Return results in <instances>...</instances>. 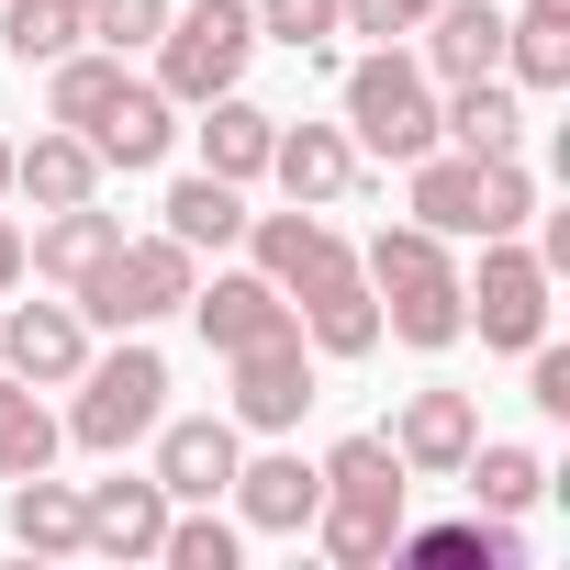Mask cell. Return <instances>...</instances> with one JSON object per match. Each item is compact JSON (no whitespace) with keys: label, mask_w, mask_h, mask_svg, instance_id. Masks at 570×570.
<instances>
[{"label":"cell","mask_w":570,"mask_h":570,"mask_svg":"<svg viewBox=\"0 0 570 570\" xmlns=\"http://www.w3.org/2000/svg\"><path fill=\"white\" fill-rule=\"evenodd\" d=\"M246 235H257V268L279 279V303L303 314V336L325 347V358H370L381 347V303H370V279H358V246L325 224V213H246Z\"/></svg>","instance_id":"1"},{"label":"cell","mask_w":570,"mask_h":570,"mask_svg":"<svg viewBox=\"0 0 570 570\" xmlns=\"http://www.w3.org/2000/svg\"><path fill=\"white\" fill-rule=\"evenodd\" d=\"M314 470H325V503H314V537H325V559H347V570L392 559V537H403V503H414V470L392 459V436H336Z\"/></svg>","instance_id":"2"},{"label":"cell","mask_w":570,"mask_h":570,"mask_svg":"<svg viewBox=\"0 0 570 570\" xmlns=\"http://www.w3.org/2000/svg\"><path fill=\"white\" fill-rule=\"evenodd\" d=\"M358 279H370V303H381V325H392L403 347H459V336H470L448 235H425V224H381L370 257H358Z\"/></svg>","instance_id":"3"},{"label":"cell","mask_w":570,"mask_h":570,"mask_svg":"<svg viewBox=\"0 0 570 570\" xmlns=\"http://www.w3.org/2000/svg\"><path fill=\"white\" fill-rule=\"evenodd\" d=\"M190 279H202V257H190L179 235H124L68 303H79V325H101V336H146L157 314H190Z\"/></svg>","instance_id":"4"},{"label":"cell","mask_w":570,"mask_h":570,"mask_svg":"<svg viewBox=\"0 0 570 570\" xmlns=\"http://www.w3.org/2000/svg\"><path fill=\"white\" fill-rule=\"evenodd\" d=\"M414 224L425 235H525L537 224V179L514 157H414Z\"/></svg>","instance_id":"5"},{"label":"cell","mask_w":570,"mask_h":570,"mask_svg":"<svg viewBox=\"0 0 570 570\" xmlns=\"http://www.w3.org/2000/svg\"><path fill=\"white\" fill-rule=\"evenodd\" d=\"M68 392H79V403H68V436H79L90 459H124V448L157 436V414H168V358H157L146 336H124V347L90 358Z\"/></svg>","instance_id":"6"},{"label":"cell","mask_w":570,"mask_h":570,"mask_svg":"<svg viewBox=\"0 0 570 570\" xmlns=\"http://www.w3.org/2000/svg\"><path fill=\"white\" fill-rule=\"evenodd\" d=\"M347 146H370V157H392V168H414V157L436 146V79H425V57L381 46V57L347 68Z\"/></svg>","instance_id":"7"},{"label":"cell","mask_w":570,"mask_h":570,"mask_svg":"<svg viewBox=\"0 0 570 570\" xmlns=\"http://www.w3.org/2000/svg\"><path fill=\"white\" fill-rule=\"evenodd\" d=\"M246 57H257V12L246 0H168V35H157V90L168 101H213V90H235L246 79Z\"/></svg>","instance_id":"8"},{"label":"cell","mask_w":570,"mask_h":570,"mask_svg":"<svg viewBox=\"0 0 570 570\" xmlns=\"http://www.w3.org/2000/svg\"><path fill=\"white\" fill-rule=\"evenodd\" d=\"M548 292H559V279L537 268V246H514V235H481V279H459V314L481 325V347L525 358V347L548 336Z\"/></svg>","instance_id":"9"},{"label":"cell","mask_w":570,"mask_h":570,"mask_svg":"<svg viewBox=\"0 0 570 570\" xmlns=\"http://www.w3.org/2000/svg\"><path fill=\"white\" fill-rule=\"evenodd\" d=\"M224 370H235V425H257V436H292V425L314 414V336H303V325L235 347Z\"/></svg>","instance_id":"10"},{"label":"cell","mask_w":570,"mask_h":570,"mask_svg":"<svg viewBox=\"0 0 570 570\" xmlns=\"http://www.w3.org/2000/svg\"><path fill=\"white\" fill-rule=\"evenodd\" d=\"M0 370L35 381V392H68V381L90 370V325H79V303H12V314H0Z\"/></svg>","instance_id":"11"},{"label":"cell","mask_w":570,"mask_h":570,"mask_svg":"<svg viewBox=\"0 0 570 570\" xmlns=\"http://www.w3.org/2000/svg\"><path fill=\"white\" fill-rule=\"evenodd\" d=\"M235 436H246L235 414H179V425L157 414V492H168V503H224V481H235V459H246Z\"/></svg>","instance_id":"12"},{"label":"cell","mask_w":570,"mask_h":570,"mask_svg":"<svg viewBox=\"0 0 570 570\" xmlns=\"http://www.w3.org/2000/svg\"><path fill=\"white\" fill-rule=\"evenodd\" d=\"M235 514L257 525V537H303L314 525V503H325V470L314 459H292V448H268V459H235Z\"/></svg>","instance_id":"13"},{"label":"cell","mask_w":570,"mask_h":570,"mask_svg":"<svg viewBox=\"0 0 570 570\" xmlns=\"http://www.w3.org/2000/svg\"><path fill=\"white\" fill-rule=\"evenodd\" d=\"M470 436H481V403H470V392H414V403L392 414V459H403L414 481H459Z\"/></svg>","instance_id":"14"},{"label":"cell","mask_w":570,"mask_h":570,"mask_svg":"<svg viewBox=\"0 0 570 570\" xmlns=\"http://www.w3.org/2000/svg\"><path fill=\"white\" fill-rule=\"evenodd\" d=\"M168 492H157V470L146 481H90L79 492V537L101 548V559H157V537H168Z\"/></svg>","instance_id":"15"},{"label":"cell","mask_w":570,"mask_h":570,"mask_svg":"<svg viewBox=\"0 0 570 570\" xmlns=\"http://www.w3.org/2000/svg\"><path fill=\"white\" fill-rule=\"evenodd\" d=\"M268 179L292 190L303 213L347 202V190H358V146H347V124H279V146H268Z\"/></svg>","instance_id":"16"},{"label":"cell","mask_w":570,"mask_h":570,"mask_svg":"<svg viewBox=\"0 0 570 570\" xmlns=\"http://www.w3.org/2000/svg\"><path fill=\"white\" fill-rule=\"evenodd\" d=\"M112 246H124V213H101V202H68V213H46V224L23 235V279H57V292H79V279H90Z\"/></svg>","instance_id":"17"},{"label":"cell","mask_w":570,"mask_h":570,"mask_svg":"<svg viewBox=\"0 0 570 570\" xmlns=\"http://www.w3.org/2000/svg\"><path fill=\"white\" fill-rule=\"evenodd\" d=\"M168 146H179V101L146 90V79H124V90L90 112V157H101V168H157Z\"/></svg>","instance_id":"18"},{"label":"cell","mask_w":570,"mask_h":570,"mask_svg":"<svg viewBox=\"0 0 570 570\" xmlns=\"http://www.w3.org/2000/svg\"><path fill=\"white\" fill-rule=\"evenodd\" d=\"M425 35V79H503V12L492 0H436V12L414 23Z\"/></svg>","instance_id":"19"},{"label":"cell","mask_w":570,"mask_h":570,"mask_svg":"<svg viewBox=\"0 0 570 570\" xmlns=\"http://www.w3.org/2000/svg\"><path fill=\"white\" fill-rule=\"evenodd\" d=\"M12 190L35 202V213H68V202H101V157H90V135H35V146H12Z\"/></svg>","instance_id":"20"},{"label":"cell","mask_w":570,"mask_h":570,"mask_svg":"<svg viewBox=\"0 0 570 570\" xmlns=\"http://www.w3.org/2000/svg\"><path fill=\"white\" fill-rule=\"evenodd\" d=\"M436 135H448L459 157H514V135H525V101H514L503 79H459V90L436 101Z\"/></svg>","instance_id":"21"},{"label":"cell","mask_w":570,"mask_h":570,"mask_svg":"<svg viewBox=\"0 0 570 570\" xmlns=\"http://www.w3.org/2000/svg\"><path fill=\"white\" fill-rule=\"evenodd\" d=\"M202 112H213V124H202V168H213V179H235V190H246V179H268L279 112H257V101H235V90H213Z\"/></svg>","instance_id":"22"},{"label":"cell","mask_w":570,"mask_h":570,"mask_svg":"<svg viewBox=\"0 0 570 570\" xmlns=\"http://www.w3.org/2000/svg\"><path fill=\"white\" fill-rule=\"evenodd\" d=\"M392 548H403V559H425V570H459V559H481V570H514V559H525L514 514H481V503H470L459 525H403Z\"/></svg>","instance_id":"23"},{"label":"cell","mask_w":570,"mask_h":570,"mask_svg":"<svg viewBox=\"0 0 570 570\" xmlns=\"http://www.w3.org/2000/svg\"><path fill=\"white\" fill-rule=\"evenodd\" d=\"M503 68L525 90H570V0H525V12H503Z\"/></svg>","instance_id":"24"},{"label":"cell","mask_w":570,"mask_h":570,"mask_svg":"<svg viewBox=\"0 0 570 570\" xmlns=\"http://www.w3.org/2000/svg\"><path fill=\"white\" fill-rule=\"evenodd\" d=\"M459 481H470V503H481V514H525V503L548 492V459H537V448H503V436H470Z\"/></svg>","instance_id":"25"},{"label":"cell","mask_w":570,"mask_h":570,"mask_svg":"<svg viewBox=\"0 0 570 570\" xmlns=\"http://www.w3.org/2000/svg\"><path fill=\"white\" fill-rule=\"evenodd\" d=\"M168 235H179L190 257H202V246L224 257V246L246 235V190H235V179H213V168H202V179H179V190H168Z\"/></svg>","instance_id":"26"},{"label":"cell","mask_w":570,"mask_h":570,"mask_svg":"<svg viewBox=\"0 0 570 570\" xmlns=\"http://www.w3.org/2000/svg\"><path fill=\"white\" fill-rule=\"evenodd\" d=\"M12 548H35V559H79V548H90V537H79V492L46 481V470H23V492H12Z\"/></svg>","instance_id":"27"},{"label":"cell","mask_w":570,"mask_h":570,"mask_svg":"<svg viewBox=\"0 0 570 570\" xmlns=\"http://www.w3.org/2000/svg\"><path fill=\"white\" fill-rule=\"evenodd\" d=\"M57 414L35 403V381H12V370H0V481H23V470H46L57 459Z\"/></svg>","instance_id":"28"},{"label":"cell","mask_w":570,"mask_h":570,"mask_svg":"<svg viewBox=\"0 0 570 570\" xmlns=\"http://www.w3.org/2000/svg\"><path fill=\"white\" fill-rule=\"evenodd\" d=\"M112 90H124V57H112V46H101V57H79V46H68V57H57V79H46V112H57L68 135H90V112H101Z\"/></svg>","instance_id":"29"},{"label":"cell","mask_w":570,"mask_h":570,"mask_svg":"<svg viewBox=\"0 0 570 570\" xmlns=\"http://www.w3.org/2000/svg\"><path fill=\"white\" fill-rule=\"evenodd\" d=\"M0 46H12L23 68H57L79 46V12H68V0H12V12H0Z\"/></svg>","instance_id":"30"},{"label":"cell","mask_w":570,"mask_h":570,"mask_svg":"<svg viewBox=\"0 0 570 570\" xmlns=\"http://www.w3.org/2000/svg\"><path fill=\"white\" fill-rule=\"evenodd\" d=\"M257 35L268 46H292V57H325V35H347V0H246Z\"/></svg>","instance_id":"31"},{"label":"cell","mask_w":570,"mask_h":570,"mask_svg":"<svg viewBox=\"0 0 570 570\" xmlns=\"http://www.w3.org/2000/svg\"><path fill=\"white\" fill-rule=\"evenodd\" d=\"M235 548H246V537H235V525H224L213 503L168 514V537H157V559H168V570H235Z\"/></svg>","instance_id":"32"},{"label":"cell","mask_w":570,"mask_h":570,"mask_svg":"<svg viewBox=\"0 0 570 570\" xmlns=\"http://www.w3.org/2000/svg\"><path fill=\"white\" fill-rule=\"evenodd\" d=\"M79 35H101L112 57H135V46L168 35V0H90V23H79Z\"/></svg>","instance_id":"33"},{"label":"cell","mask_w":570,"mask_h":570,"mask_svg":"<svg viewBox=\"0 0 570 570\" xmlns=\"http://www.w3.org/2000/svg\"><path fill=\"white\" fill-rule=\"evenodd\" d=\"M425 12H436V0H347V35H381V46H392V35H414Z\"/></svg>","instance_id":"34"},{"label":"cell","mask_w":570,"mask_h":570,"mask_svg":"<svg viewBox=\"0 0 570 570\" xmlns=\"http://www.w3.org/2000/svg\"><path fill=\"white\" fill-rule=\"evenodd\" d=\"M0 292H23V224L0 213Z\"/></svg>","instance_id":"35"},{"label":"cell","mask_w":570,"mask_h":570,"mask_svg":"<svg viewBox=\"0 0 570 570\" xmlns=\"http://www.w3.org/2000/svg\"><path fill=\"white\" fill-rule=\"evenodd\" d=\"M0 213H12V135H0Z\"/></svg>","instance_id":"36"},{"label":"cell","mask_w":570,"mask_h":570,"mask_svg":"<svg viewBox=\"0 0 570 570\" xmlns=\"http://www.w3.org/2000/svg\"><path fill=\"white\" fill-rule=\"evenodd\" d=\"M68 12H79V23H90V0H68Z\"/></svg>","instance_id":"37"}]
</instances>
